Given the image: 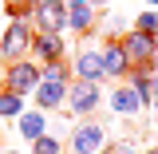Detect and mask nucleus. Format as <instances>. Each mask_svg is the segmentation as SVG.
I'll use <instances>...</instances> for the list:
<instances>
[{"label":"nucleus","mask_w":158,"mask_h":154,"mask_svg":"<svg viewBox=\"0 0 158 154\" xmlns=\"http://www.w3.org/2000/svg\"><path fill=\"white\" fill-rule=\"evenodd\" d=\"M71 154H107V127L103 123H79L71 131Z\"/></svg>","instance_id":"nucleus-1"},{"label":"nucleus","mask_w":158,"mask_h":154,"mask_svg":"<svg viewBox=\"0 0 158 154\" xmlns=\"http://www.w3.org/2000/svg\"><path fill=\"white\" fill-rule=\"evenodd\" d=\"M99 103H103V91H99V83H91V79H75V87H67V107H71L75 119L99 111Z\"/></svg>","instance_id":"nucleus-2"},{"label":"nucleus","mask_w":158,"mask_h":154,"mask_svg":"<svg viewBox=\"0 0 158 154\" xmlns=\"http://www.w3.org/2000/svg\"><path fill=\"white\" fill-rule=\"evenodd\" d=\"M123 52H127V59H131V67L135 63H150L158 52V36H146V32H138V28H131V32H123Z\"/></svg>","instance_id":"nucleus-3"},{"label":"nucleus","mask_w":158,"mask_h":154,"mask_svg":"<svg viewBox=\"0 0 158 154\" xmlns=\"http://www.w3.org/2000/svg\"><path fill=\"white\" fill-rule=\"evenodd\" d=\"M40 32H59L67 28V0H36Z\"/></svg>","instance_id":"nucleus-4"},{"label":"nucleus","mask_w":158,"mask_h":154,"mask_svg":"<svg viewBox=\"0 0 158 154\" xmlns=\"http://www.w3.org/2000/svg\"><path fill=\"white\" fill-rule=\"evenodd\" d=\"M75 79H91V83H99V79L107 75L103 71V52L99 48H79V56H75Z\"/></svg>","instance_id":"nucleus-5"},{"label":"nucleus","mask_w":158,"mask_h":154,"mask_svg":"<svg viewBox=\"0 0 158 154\" xmlns=\"http://www.w3.org/2000/svg\"><path fill=\"white\" fill-rule=\"evenodd\" d=\"M40 75H44V71H40L36 63L20 59V63H12V71H8V91H20V95H24V91H36Z\"/></svg>","instance_id":"nucleus-6"},{"label":"nucleus","mask_w":158,"mask_h":154,"mask_svg":"<svg viewBox=\"0 0 158 154\" xmlns=\"http://www.w3.org/2000/svg\"><path fill=\"white\" fill-rule=\"evenodd\" d=\"M36 103L44 107V111H56L59 103H67V79H44V75H40Z\"/></svg>","instance_id":"nucleus-7"},{"label":"nucleus","mask_w":158,"mask_h":154,"mask_svg":"<svg viewBox=\"0 0 158 154\" xmlns=\"http://www.w3.org/2000/svg\"><path fill=\"white\" fill-rule=\"evenodd\" d=\"M103 71H107L111 79L131 75V59H127V52H123V44H118V40H111V44L103 48Z\"/></svg>","instance_id":"nucleus-8"},{"label":"nucleus","mask_w":158,"mask_h":154,"mask_svg":"<svg viewBox=\"0 0 158 154\" xmlns=\"http://www.w3.org/2000/svg\"><path fill=\"white\" fill-rule=\"evenodd\" d=\"M67 28L91 32V28H95V4H87V0H67Z\"/></svg>","instance_id":"nucleus-9"},{"label":"nucleus","mask_w":158,"mask_h":154,"mask_svg":"<svg viewBox=\"0 0 158 154\" xmlns=\"http://www.w3.org/2000/svg\"><path fill=\"white\" fill-rule=\"evenodd\" d=\"M28 48H32V32H28V24H12V28L4 32V44H0V52L16 59V56H24Z\"/></svg>","instance_id":"nucleus-10"},{"label":"nucleus","mask_w":158,"mask_h":154,"mask_svg":"<svg viewBox=\"0 0 158 154\" xmlns=\"http://www.w3.org/2000/svg\"><path fill=\"white\" fill-rule=\"evenodd\" d=\"M32 52H36L44 63L63 59V40H59V32H40V36H32Z\"/></svg>","instance_id":"nucleus-11"},{"label":"nucleus","mask_w":158,"mask_h":154,"mask_svg":"<svg viewBox=\"0 0 158 154\" xmlns=\"http://www.w3.org/2000/svg\"><path fill=\"white\" fill-rule=\"evenodd\" d=\"M111 111H115V115H123V119H131V115H138V111H142V103H138V95H135V87H131V83L111 91Z\"/></svg>","instance_id":"nucleus-12"},{"label":"nucleus","mask_w":158,"mask_h":154,"mask_svg":"<svg viewBox=\"0 0 158 154\" xmlns=\"http://www.w3.org/2000/svg\"><path fill=\"white\" fill-rule=\"evenodd\" d=\"M44 127H48V119L40 115V111H32V115H20V135H24V138H32V142L44 135Z\"/></svg>","instance_id":"nucleus-13"},{"label":"nucleus","mask_w":158,"mask_h":154,"mask_svg":"<svg viewBox=\"0 0 158 154\" xmlns=\"http://www.w3.org/2000/svg\"><path fill=\"white\" fill-rule=\"evenodd\" d=\"M24 111V95L20 91H8V95H0V115L4 119H16Z\"/></svg>","instance_id":"nucleus-14"},{"label":"nucleus","mask_w":158,"mask_h":154,"mask_svg":"<svg viewBox=\"0 0 158 154\" xmlns=\"http://www.w3.org/2000/svg\"><path fill=\"white\" fill-rule=\"evenodd\" d=\"M138 32H146V36H158V8H150V12H142V16L135 20Z\"/></svg>","instance_id":"nucleus-15"},{"label":"nucleus","mask_w":158,"mask_h":154,"mask_svg":"<svg viewBox=\"0 0 158 154\" xmlns=\"http://www.w3.org/2000/svg\"><path fill=\"white\" fill-rule=\"evenodd\" d=\"M63 146H59V138H52V135H40L36 138V150L32 154H59Z\"/></svg>","instance_id":"nucleus-16"},{"label":"nucleus","mask_w":158,"mask_h":154,"mask_svg":"<svg viewBox=\"0 0 158 154\" xmlns=\"http://www.w3.org/2000/svg\"><path fill=\"white\" fill-rule=\"evenodd\" d=\"M107 154H142V150H138V146H131V142H115Z\"/></svg>","instance_id":"nucleus-17"},{"label":"nucleus","mask_w":158,"mask_h":154,"mask_svg":"<svg viewBox=\"0 0 158 154\" xmlns=\"http://www.w3.org/2000/svg\"><path fill=\"white\" fill-rule=\"evenodd\" d=\"M150 95H154V103H158V67L150 63Z\"/></svg>","instance_id":"nucleus-18"},{"label":"nucleus","mask_w":158,"mask_h":154,"mask_svg":"<svg viewBox=\"0 0 158 154\" xmlns=\"http://www.w3.org/2000/svg\"><path fill=\"white\" fill-rule=\"evenodd\" d=\"M12 8H24V4H36V0H8Z\"/></svg>","instance_id":"nucleus-19"},{"label":"nucleus","mask_w":158,"mask_h":154,"mask_svg":"<svg viewBox=\"0 0 158 154\" xmlns=\"http://www.w3.org/2000/svg\"><path fill=\"white\" fill-rule=\"evenodd\" d=\"M142 154H158V146H146V150H142Z\"/></svg>","instance_id":"nucleus-20"},{"label":"nucleus","mask_w":158,"mask_h":154,"mask_svg":"<svg viewBox=\"0 0 158 154\" xmlns=\"http://www.w3.org/2000/svg\"><path fill=\"white\" fill-rule=\"evenodd\" d=\"M154 131H158V107H154Z\"/></svg>","instance_id":"nucleus-21"},{"label":"nucleus","mask_w":158,"mask_h":154,"mask_svg":"<svg viewBox=\"0 0 158 154\" xmlns=\"http://www.w3.org/2000/svg\"><path fill=\"white\" fill-rule=\"evenodd\" d=\"M150 63H154V67H158V52H154V59H150Z\"/></svg>","instance_id":"nucleus-22"},{"label":"nucleus","mask_w":158,"mask_h":154,"mask_svg":"<svg viewBox=\"0 0 158 154\" xmlns=\"http://www.w3.org/2000/svg\"><path fill=\"white\" fill-rule=\"evenodd\" d=\"M87 4H103V0H87Z\"/></svg>","instance_id":"nucleus-23"},{"label":"nucleus","mask_w":158,"mask_h":154,"mask_svg":"<svg viewBox=\"0 0 158 154\" xmlns=\"http://www.w3.org/2000/svg\"><path fill=\"white\" fill-rule=\"evenodd\" d=\"M146 4H154V8H158V0H146Z\"/></svg>","instance_id":"nucleus-24"},{"label":"nucleus","mask_w":158,"mask_h":154,"mask_svg":"<svg viewBox=\"0 0 158 154\" xmlns=\"http://www.w3.org/2000/svg\"><path fill=\"white\" fill-rule=\"evenodd\" d=\"M8 154H12V150H8Z\"/></svg>","instance_id":"nucleus-25"}]
</instances>
